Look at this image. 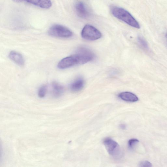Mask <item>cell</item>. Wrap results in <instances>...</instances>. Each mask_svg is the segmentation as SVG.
<instances>
[{
  "label": "cell",
  "mask_w": 167,
  "mask_h": 167,
  "mask_svg": "<svg viewBox=\"0 0 167 167\" xmlns=\"http://www.w3.org/2000/svg\"><path fill=\"white\" fill-rule=\"evenodd\" d=\"M111 12L114 16L117 19L135 28H140V26L137 21L125 9L119 7H113L111 8Z\"/></svg>",
  "instance_id": "cell-1"
},
{
  "label": "cell",
  "mask_w": 167,
  "mask_h": 167,
  "mask_svg": "<svg viewBox=\"0 0 167 167\" xmlns=\"http://www.w3.org/2000/svg\"><path fill=\"white\" fill-rule=\"evenodd\" d=\"M48 33L51 36L61 38H68L73 35L72 32L70 29L58 24L52 26L49 29Z\"/></svg>",
  "instance_id": "cell-2"
},
{
  "label": "cell",
  "mask_w": 167,
  "mask_h": 167,
  "mask_svg": "<svg viewBox=\"0 0 167 167\" xmlns=\"http://www.w3.org/2000/svg\"><path fill=\"white\" fill-rule=\"evenodd\" d=\"M104 144L109 153L114 158H119L121 157L122 151L119 145L112 139L107 138L103 141Z\"/></svg>",
  "instance_id": "cell-3"
},
{
  "label": "cell",
  "mask_w": 167,
  "mask_h": 167,
  "mask_svg": "<svg viewBox=\"0 0 167 167\" xmlns=\"http://www.w3.org/2000/svg\"><path fill=\"white\" fill-rule=\"evenodd\" d=\"M82 38L89 41H95L100 39L102 35L100 31L95 27L87 24L84 27L81 32Z\"/></svg>",
  "instance_id": "cell-4"
},
{
  "label": "cell",
  "mask_w": 167,
  "mask_h": 167,
  "mask_svg": "<svg viewBox=\"0 0 167 167\" xmlns=\"http://www.w3.org/2000/svg\"><path fill=\"white\" fill-rule=\"evenodd\" d=\"M76 54L78 58L79 64L87 63L94 60L95 58L94 53L89 49L84 47L78 48Z\"/></svg>",
  "instance_id": "cell-5"
},
{
  "label": "cell",
  "mask_w": 167,
  "mask_h": 167,
  "mask_svg": "<svg viewBox=\"0 0 167 167\" xmlns=\"http://www.w3.org/2000/svg\"><path fill=\"white\" fill-rule=\"evenodd\" d=\"M79 64V59L75 54L64 58L58 64V68L64 69Z\"/></svg>",
  "instance_id": "cell-6"
},
{
  "label": "cell",
  "mask_w": 167,
  "mask_h": 167,
  "mask_svg": "<svg viewBox=\"0 0 167 167\" xmlns=\"http://www.w3.org/2000/svg\"><path fill=\"white\" fill-rule=\"evenodd\" d=\"M17 3H26L42 9L50 8L52 4L51 0H13Z\"/></svg>",
  "instance_id": "cell-7"
},
{
  "label": "cell",
  "mask_w": 167,
  "mask_h": 167,
  "mask_svg": "<svg viewBox=\"0 0 167 167\" xmlns=\"http://www.w3.org/2000/svg\"><path fill=\"white\" fill-rule=\"evenodd\" d=\"M75 9L77 15L80 17L87 18L90 15V13L87 7L82 2L77 3L76 5Z\"/></svg>",
  "instance_id": "cell-8"
},
{
  "label": "cell",
  "mask_w": 167,
  "mask_h": 167,
  "mask_svg": "<svg viewBox=\"0 0 167 167\" xmlns=\"http://www.w3.org/2000/svg\"><path fill=\"white\" fill-rule=\"evenodd\" d=\"M84 85V79L82 77H79L71 84L70 88L72 91L78 92L82 90Z\"/></svg>",
  "instance_id": "cell-9"
},
{
  "label": "cell",
  "mask_w": 167,
  "mask_h": 167,
  "mask_svg": "<svg viewBox=\"0 0 167 167\" xmlns=\"http://www.w3.org/2000/svg\"><path fill=\"white\" fill-rule=\"evenodd\" d=\"M9 57L14 63L20 66H24V60L23 55L20 53L14 51L10 52Z\"/></svg>",
  "instance_id": "cell-10"
},
{
  "label": "cell",
  "mask_w": 167,
  "mask_h": 167,
  "mask_svg": "<svg viewBox=\"0 0 167 167\" xmlns=\"http://www.w3.org/2000/svg\"><path fill=\"white\" fill-rule=\"evenodd\" d=\"M52 94L53 96L55 98L60 97L63 95L64 92L63 86L56 82L52 83Z\"/></svg>",
  "instance_id": "cell-11"
},
{
  "label": "cell",
  "mask_w": 167,
  "mask_h": 167,
  "mask_svg": "<svg viewBox=\"0 0 167 167\" xmlns=\"http://www.w3.org/2000/svg\"><path fill=\"white\" fill-rule=\"evenodd\" d=\"M118 96L122 100L126 101L135 102L138 100V98L137 96L130 92H124L120 93Z\"/></svg>",
  "instance_id": "cell-12"
},
{
  "label": "cell",
  "mask_w": 167,
  "mask_h": 167,
  "mask_svg": "<svg viewBox=\"0 0 167 167\" xmlns=\"http://www.w3.org/2000/svg\"><path fill=\"white\" fill-rule=\"evenodd\" d=\"M138 41L139 45L141 48L145 51H148L149 49L147 42L142 37L139 36L138 37Z\"/></svg>",
  "instance_id": "cell-13"
},
{
  "label": "cell",
  "mask_w": 167,
  "mask_h": 167,
  "mask_svg": "<svg viewBox=\"0 0 167 167\" xmlns=\"http://www.w3.org/2000/svg\"><path fill=\"white\" fill-rule=\"evenodd\" d=\"M48 90L47 86L46 85H43L40 88L38 93V96L40 98H43L45 97L47 93Z\"/></svg>",
  "instance_id": "cell-14"
},
{
  "label": "cell",
  "mask_w": 167,
  "mask_h": 167,
  "mask_svg": "<svg viewBox=\"0 0 167 167\" xmlns=\"http://www.w3.org/2000/svg\"><path fill=\"white\" fill-rule=\"evenodd\" d=\"M139 142V140L136 139H132L128 141L129 147L131 148H132L135 145L137 144Z\"/></svg>",
  "instance_id": "cell-15"
},
{
  "label": "cell",
  "mask_w": 167,
  "mask_h": 167,
  "mask_svg": "<svg viewBox=\"0 0 167 167\" xmlns=\"http://www.w3.org/2000/svg\"><path fill=\"white\" fill-rule=\"evenodd\" d=\"M140 166L144 167H150L152 166V164L149 162L147 161H143L140 163Z\"/></svg>",
  "instance_id": "cell-16"
},
{
  "label": "cell",
  "mask_w": 167,
  "mask_h": 167,
  "mask_svg": "<svg viewBox=\"0 0 167 167\" xmlns=\"http://www.w3.org/2000/svg\"><path fill=\"white\" fill-rule=\"evenodd\" d=\"M120 128L122 129H125L126 128V126L125 125L122 124L120 125Z\"/></svg>",
  "instance_id": "cell-17"
},
{
  "label": "cell",
  "mask_w": 167,
  "mask_h": 167,
  "mask_svg": "<svg viewBox=\"0 0 167 167\" xmlns=\"http://www.w3.org/2000/svg\"><path fill=\"white\" fill-rule=\"evenodd\" d=\"M166 38L167 39V33H166Z\"/></svg>",
  "instance_id": "cell-18"
}]
</instances>
